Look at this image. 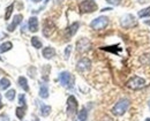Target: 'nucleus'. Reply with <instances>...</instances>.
Segmentation results:
<instances>
[{"instance_id": "nucleus-17", "label": "nucleus", "mask_w": 150, "mask_h": 121, "mask_svg": "<svg viewBox=\"0 0 150 121\" xmlns=\"http://www.w3.org/2000/svg\"><path fill=\"white\" fill-rule=\"evenodd\" d=\"M19 85L24 90V91H29V85H28V81L24 76H20L19 77Z\"/></svg>"}, {"instance_id": "nucleus-30", "label": "nucleus", "mask_w": 150, "mask_h": 121, "mask_svg": "<svg viewBox=\"0 0 150 121\" xmlns=\"http://www.w3.org/2000/svg\"><path fill=\"white\" fill-rule=\"evenodd\" d=\"M102 121H112V119H111L110 117H105V118H104Z\"/></svg>"}, {"instance_id": "nucleus-28", "label": "nucleus", "mask_w": 150, "mask_h": 121, "mask_svg": "<svg viewBox=\"0 0 150 121\" xmlns=\"http://www.w3.org/2000/svg\"><path fill=\"white\" fill-rule=\"evenodd\" d=\"M71 52H72V45H68V46L66 47V50H65V58H66V59L69 58Z\"/></svg>"}, {"instance_id": "nucleus-29", "label": "nucleus", "mask_w": 150, "mask_h": 121, "mask_svg": "<svg viewBox=\"0 0 150 121\" xmlns=\"http://www.w3.org/2000/svg\"><path fill=\"white\" fill-rule=\"evenodd\" d=\"M106 2L112 5V6H118V5H120L121 0H106Z\"/></svg>"}, {"instance_id": "nucleus-11", "label": "nucleus", "mask_w": 150, "mask_h": 121, "mask_svg": "<svg viewBox=\"0 0 150 121\" xmlns=\"http://www.w3.org/2000/svg\"><path fill=\"white\" fill-rule=\"evenodd\" d=\"M79 27H80V23H79V22H74V23H72V24L66 29V37H67V38L73 37L75 34L77 32Z\"/></svg>"}, {"instance_id": "nucleus-8", "label": "nucleus", "mask_w": 150, "mask_h": 121, "mask_svg": "<svg viewBox=\"0 0 150 121\" xmlns=\"http://www.w3.org/2000/svg\"><path fill=\"white\" fill-rule=\"evenodd\" d=\"M77 101L74 96H69L67 99V112L69 115H74L77 112Z\"/></svg>"}, {"instance_id": "nucleus-14", "label": "nucleus", "mask_w": 150, "mask_h": 121, "mask_svg": "<svg viewBox=\"0 0 150 121\" xmlns=\"http://www.w3.org/2000/svg\"><path fill=\"white\" fill-rule=\"evenodd\" d=\"M28 25H29V30L31 32H37L38 31V19L36 16H33L29 19L28 22Z\"/></svg>"}, {"instance_id": "nucleus-13", "label": "nucleus", "mask_w": 150, "mask_h": 121, "mask_svg": "<svg viewBox=\"0 0 150 121\" xmlns=\"http://www.w3.org/2000/svg\"><path fill=\"white\" fill-rule=\"evenodd\" d=\"M43 57L45 59H52L54 56H56V50L51 46H47V47H44L43 49V52H42Z\"/></svg>"}, {"instance_id": "nucleus-21", "label": "nucleus", "mask_w": 150, "mask_h": 121, "mask_svg": "<svg viewBox=\"0 0 150 121\" xmlns=\"http://www.w3.org/2000/svg\"><path fill=\"white\" fill-rule=\"evenodd\" d=\"M50 112H51V106H49V105H42V107H40V114L43 117H47L50 114Z\"/></svg>"}, {"instance_id": "nucleus-3", "label": "nucleus", "mask_w": 150, "mask_h": 121, "mask_svg": "<svg viewBox=\"0 0 150 121\" xmlns=\"http://www.w3.org/2000/svg\"><path fill=\"white\" fill-rule=\"evenodd\" d=\"M97 4L95 0H83L80 5H79V9L81 13L86 14V13H94L97 11Z\"/></svg>"}, {"instance_id": "nucleus-7", "label": "nucleus", "mask_w": 150, "mask_h": 121, "mask_svg": "<svg viewBox=\"0 0 150 121\" xmlns=\"http://www.w3.org/2000/svg\"><path fill=\"white\" fill-rule=\"evenodd\" d=\"M120 24L122 28H133L136 25V20H135V16L132 15V14H126L124 15L121 19H120Z\"/></svg>"}, {"instance_id": "nucleus-12", "label": "nucleus", "mask_w": 150, "mask_h": 121, "mask_svg": "<svg viewBox=\"0 0 150 121\" xmlns=\"http://www.w3.org/2000/svg\"><path fill=\"white\" fill-rule=\"evenodd\" d=\"M22 20H23V16H22L21 14H16V15L13 18V22L7 27V30H8V31H11V32H12V31H14V30H15V28H16L20 23L22 22Z\"/></svg>"}, {"instance_id": "nucleus-32", "label": "nucleus", "mask_w": 150, "mask_h": 121, "mask_svg": "<svg viewBox=\"0 0 150 121\" xmlns=\"http://www.w3.org/2000/svg\"><path fill=\"white\" fill-rule=\"evenodd\" d=\"M144 23H146V24H148V25H150V20H148V21H144Z\"/></svg>"}, {"instance_id": "nucleus-10", "label": "nucleus", "mask_w": 150, "mask_h": 121, "mask_svg": "<svg viewBox=\"0 0 150 121\" xmlns=\"http://www.w3.org/2000/svg\"><path fill=\"white\" fill-rule=\"evenodd\" d=\"M54 30V24L50 20H45L43 23V35L45 37H50Z\"/></svg>"}, {"instance_id": "nucleus-19", "label": "nucleus", "mask_w": 150, "mask_h": 121, "mask_svg": "<svg viewBox=\"0 0 150 121\" xmlns=\"http://www.w3.org/2000/svg\"><path fill=\"white\" fill-rule=\"evenodd\" d=\"M13 47V44L11 43V42H5V43H2L1 45H0V52H7V51H9Z\"/></svg>"}, {"instance_id": "nucleus-5", "label": "nucleus", "mask_w": 150, "mask_h": 121, "mask_svg": "<svg viewBox=\"0 0 150 121\" xmlns=\"http://www.w3.org/2000/svg\"><path fill=\"white\" fill-rule=\"evenodd\" d=\"M108 24H109V19L106 16H98L90 22V27L94 30H102L106 28Z\"/></svg>"}, {"instance_id": "nucleus-35", "label": "nucleus", "mask_w": 150, "mask_h": 121, "mask_svg": "<svg viewBox=\"0 0 150 121\" xmlns=\"http://www.w3.org/2000/svg\"><path fill=\"white\" fill-rule=\"evenodd\" d=\"M34 121H39V120H38V118H36V117H35V118H34Z\"/></svg>"}, {"instance_id": "nucleus-2", "label": "nucleus", "mask_w": 150, "mask_h": 121, "mask_svg": "<svg viewBox=\"0 0 150 121\" xmlns=\"http://www.w3.org/2000/svg\"><path fill=\"white\" fill-rule=\"evenodd\" d=\"M146 80L143 77H140V76H133L129 80L126 82V87L133 89V90H140L142 88L146 87Z\"/></svg>"}, {"instance_id": "nucleus-36", "label": "nucleus", "mask_w": 150, "mask_h": 121, "mask_svg": "<svg viewBox=\"0 0 150 121\" xmlns=\"http://www.w3.org/2000/svg\"><path fill=\"white\" fill-rule=\"evenodd\" d=\"M144 121H150V118H147V119H146Z\"/></svg>"}, {"instance_id": "nucleus-23", "label": "nucleus", "mask_w": 150, "mask_h": 121, "mask_svg": "<svg viewBox=\"0 0 150 121\" xmlns=\"http://www.w3.org/2000/svg\"><path fill=\"white\" fill-rule=\"evenodd\" d=\"M15 94H16V91H15L14 89H11V90H8V91L5 94V97H6L8 101H13L14 98H15Z\"/></svg>"}, {"instance_id": "nucleus-15", "label": "nucleus", "mask_w": 150, "mask_h": 121, "mask_svg": "<svg viewBox=\"0 0 150 121\" xmlns=\"http://www.w3.org/2000/svg\"><path fill=\"white\" fill-rule=\"evenodd\" d=\"M39 97L43 98V99H46L49 97V87H47V84H45V83H42L40 84V88H39Z\"/></svg>"}, {"instance_id": "nucleus-16", "label": "nucleus", "mask_w": 150, "mask_h": 121, "mask_svg": "<svg viewBox=\"0 0 150 121\" xmlns=\"http://www.w3.org/2000/svg\"><path fill=\"white\" fill-rule=\"evenodd\" d=\"M137 16H139L140 19L149 18V16H150V6L146 7V8H143V9H141V11H139V13H137Z\"/></svg>"}, {"instance_id": "nucleus-9", "label": "nucleus", "mask_w": 150, "mask_h": 121, "mask_svg": "<svg viewBox=\"0 0 150 121\" xmlns=\"http://www.w3.org/2000/svg\"><path fill=\"white\" fill-rule=\"evenodd\" d=\"M90 66H91V61L88 58H82L81 60L77 61L76 63V69L79 72H87L90 69Z\"/></svg>"}, {"instance_id": "nucleus-4", "label": "nucleus", "mask_w": 150, "mask_h": 121, "mask_svg": "<svg viewBox=\"0 0 150 121\" xmlns=\"http://www.w3.org/2000/svg\"><path fill=\"white\" fill-rule=\"evenodd\" d=\"M59 82H60V84L62 85V87H65V88H72L73 87V84H74V77L72 76V74L69 73V72H61L60 74H59Z\"/></svg>"}, {"instance_id": "nucleus-6", "label": "nucleus", "mask_w": 150, "mask_h": 121, "mask_svg": "<svg viewBox=\"0 0 150 121\" xmlns=\"http://www.w3.org/2000/svg\"><path fill=\"white\" fill-rule=\"evenodd\" d=\"M91 47V43L90 40L86 37L83 38H80V39L76 42V51L80 52V53H84L87 51H89Z\"/></svg>"}, {"instance_id": "nucleus-34", "label": "nucleus", "mask_w": 150, "mask_h": 121, "mask_svg": "<svg viewBox=\"0 0 150 121\" xmlns=\"http://www.w3.org/2000/svg\"><path fill=\"white\" fill-rule=\"evenodd\" d=\"M34 2H39V1H42V0H33Z\"/></svg>"}, {"instance_id": "nucleus-22", "label": "nucleus", "mask_w": 150, "mask_h": 121, "mask_svg": "<svg viewBox=\"0 0 150 121\" xmlns=\"http://www.w3.org/2000/svg\"><path fill=\"white\" fill-rule=\"evenodd\" d=\"M31 45L38 50V49L42 47V42H40V39L38 38L37 36H34V37H31Z\"/></svg>"}, {"instance_id": "nucleus-26", "label": "nucleus", "mask_w": 150, "mask_h": 121, "mask_svg": "<svg viewBox=\"0 0 150 121\" xmlns=\"http://www.w3.org/2000/svg\"><path fill=\"white\" fill-rule=\"evenodd\" d=\"M140 61H141L142 65H148V63L150 62V54L149 53H147V54L142 56V57L140 58Z\"/></svg>"}, {"instance_id": "nucleus-1", "label": "nucleus", "mask_w": 150, "mask_h": 121, "mask_svg": "<svg viewBox=\"0 0 150 121\" xmlns=\"http://www.w3.org/2000/svg\"><path fill=\"white\" fill-rule=\"evenodd\" d=\"M129 105H131V101L127 98H121L115 103V105L112 107V113L117 117H121L124 115L127 110L129 108Z\"/></svg>"}, {"instance_id": "nucleus-27", "label": "nucleus", "mask_w": 150, "mask_h": 121, "mask_svg": "<svg viewBox=\"0 0 150 121\" xmlns=\"http://www.w3.org/2000/svg\"><path fill=\"white\" fill-rule=\"evenodd\" d=\"M19 103L23 107H25V95L24 94H21L19 96Z\"/></svg>"}, {"instance_id": "nucleus-33", "label": "nucleus", "mask_w": 150, "mask_h": 121, "mask_svg": "<svg viewBox=\"0 0 150 121\" xmlns=\"http://www.w3.org/2000/svg\"><path fill=\"white\" fill-rule=\"evenodd\" d=\"M2 107V103H1V95H0V108Z\"/></svg>"}, {"instance_id": "nucleus-20", "label": "nucleus", "mask_w": 150, "mask_h": 121, "mask_svg": "<svg viewBox=\"0 0 150 121\" xmlns=\"http://www.w3.org/2000/svg\"><path fill=\"white\" fill-rule=\"evenodd\" d=\"M9 87H11V81L8 80V79L4 77V79L0 80V90H6Z\"/></svg>"}, {"instance_id": "nucleus-18", "label": "nucleus", "mask_w": 150, "mask_h": 121, "mask_svg": "<svg viewBox=\"0 0 150 121\" xmlns=\"http://www.w3.org/2000/svg\"><path fill=\"white\" fill-rule=\"evenodd\" d=\"M88 119V112H87V110L83 107L80 112H79V114H77V121H87Z\"/></svg>"}, {"instance_id": "nucleus-24", "label": "nucleus", "mask_w": 150, "mask_h": 121, "mask_svg": "<svg viewBox=\"0 0 150 121\" xmlns=\"http://www.w3.org/2000/svg\"><path fill=\"white\" fill-rule=\"evenodd\" d=\"M14 9V5H9L7 8H6V14H5V20H9L11 19V15H12V12Z\"/></svg>"}, {"instance_id": "nucleus-25", "label": "nucleus", "mask_w": 150, "mask_h": 121, "mask_svg": "<svg viewBox=\"0 0 150 121\" xmlns=\"http://www.w3.org/2000/svg\"><path fill=\"white\" fill-rule=\"evenodd\" d=\"M15 111H16V117L19 118L20 120H22V119L24 118V115H25V112H24V107H18Z\"/></svg>"}, {"instance_id": "nucleus-31", "label": "nucleus", "mask_w": 150, "mask_h": 121, "mask_svg": "<svg viewBox=\"0 0 150 121\" xmlns=\"http://www.w3.org/2000/svg\"><path fill=\"white\" fill-rule=\"evenodd\" d=\"M140 4H144V2H147V0H137Z\"/></svg>"}]
</instances>
